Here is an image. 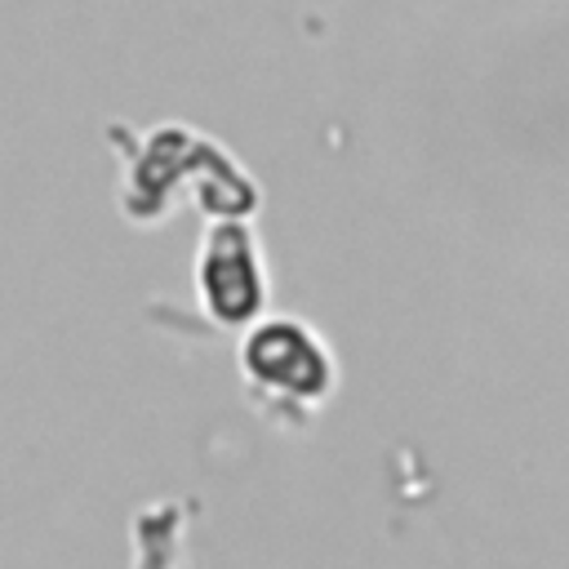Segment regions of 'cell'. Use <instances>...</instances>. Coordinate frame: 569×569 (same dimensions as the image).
<instances>
[{"label":"cell","mask_w":569,"mask_h":569,"mask_svg":"<svg viewBox=\"0 0 569 569\" xmlns=\"http://www.w3.org/2000/svg\"><path fill=\"white\" fill-rule=\"evenodd\" d=\"M244 373L271 391L316 396L325 387V351L298 325H262L244 342Z\"/></svg>","instance_id":"cell-1"},{"label":"cell","mask_w":569,"mask_h":569,"mask_svg":"<svg viewBox=\"0 0 569 569\" xmlns=\"http://www.w3.org/2000/svg\"><path fill=\"white\" fill-rule=\"evenodd\" d=\"M213 253L204 258V293L209 307L227 320H240L244 311H253L258 289H253V262L249 253H227V244H209Z\"/></svg>","instance_id":"cell-2"}]
</instances>
